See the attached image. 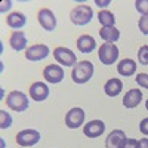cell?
<instances>
[{
    "label": "cell",
    "instance_id": "cell-31",
    "mask_svg": "<svg viewBox=\"0 0 148 148\" xmlns=\"http://www.w3.org/2000/svg\"><path fill=\"white\" fill-rule=\"evenodd\" d=\"M111 2H110V0H105V2H101V0H96V2H95V5L96 6H99V8H105V6H108Z\"/></svg>",
    "mask_w": 148,
    "mask_h": 148
},
{
    "label": "cell",
    "instance_id": "cell-25",
    "mask_svg": "<svg viewBox=\"0 0 148 148\" xmlns=\"http://www.w3.org/2000/svg\"><path fill=\"white\" fill-rule=\"evenodd\" d=\"M135 80H136V84L141 86L142 89H148V74L147 73H138Z\"/></svg>",
    "mask_w": 148,
    "mask_h": 148
},
{
    "label": "cell",
    "instance_id": "cell-12",
    "mask_svg": "<svg viewBox=\"0 0 148 148\" xmlns=\"http://www.w3.org/2000/svg\"><path fill=\"white\" fill-rule=\"evenodd\" d=\"M105 132V123L102 120H90L83 126V133L88 138H98L104 135Z\"/></svg>",
    "mask_w": 148,
    "mask_h": 148
},
{
    "label": "cell",
    "instance_id": "cell-19",
    "mask_svg": "<svg viewBox=\"0 0 148 148\" xmlns=\"http://www.w3.org/2000/svg\"><path fill=\"white\" fill-rule=\"evenodd\" d=\"M6 24H8V27L14 28V31H16L27 24V16L24 15L22 12H18V10L12 12V14H9L6 16Z\"/></svg>",
    "mask_w": 148,
    "mask_h": 148
},
{
    "label": "cell",
    "instance_id": "cell-8",
    "mask_svg": "<svg viewBox=\"0 0 148 148\" xmlns=\"http://www.w3.org/2000/svg\"><path fill=\"white\" fill-rule=\"evenodd\" d=\"M84 119H86L84 110L80 107H74L65 114V126L68 129H79L84 123Z\"/></svg>",
    "mask_w": 148,
    "mask_h": 148
},
{
    "label": "cell",
    "instance_id": "cell-21",
    "mask_svg": "<svg viewBox=\"0 0 148 148\" xmlns=\"http://www.w3.org/2000/svg\"><path fill=\"white\" fill-rule=\"evenodd\" d=\"M98 21H99V24L102 27H114L116 16H114L113 12L102 9V10H99V14H98Z\"/></svg>",
    "mask_w": 148,
    "mask_h": 148
},
{
    "label": "cell",
    "instance_id": "cell-3",
    "mask_svg": "<svg viewBox=\"0 0 148 148\" xmlns=\"http://www.w3.org/2000/svg\"><path fill=\"white\" fill-rule=\"evenodd\" d=\"M6 105L12 110V111H16V113H24L27 111L30 107V101H28V96L21 92V90H12L9 92V95L6 96Z\"/></svg>",
    "mask_w": 148,
    "mask_h": 148
},
{
    "label": "cell",
    "instance_id": "cell-11",
    "mask_svg": "<svg viewBox=\"0 0 148 148\" xmlns=\"http://www.w3.org/2000/svg\"><path fill=\"white\" fill-rule=\"evenodd\" d=\"M28 90H30V98L36 102H43L49 96V86L43 82H34Z\"/></svg>",
    "mask_w": 148,
    "mask_h": 148
},
{
    "label": "cell",
    "instance_id": "cell-15",
    "mask_svg": "<svg viewBox=\"0 0 148 148\" xmlns=\"http://www.w3.org/2000/svg\"><path fill=\"white\" fill-rule=\"evenodd\" d=\"M142 101V92L141 89H130L125 93V98H123V105L127 110H132L135 107H138Z\"/></svg>",
    "mask_w": 148,
    "mask_h": 148
},
{
    "label": "cell",
    "instance_id": "cell-28",
    "mask_svg": "<svg viewBox=\"0 0 148 148\" xmlns=\"http://www.w3.org/2000/svg\"><path fill=\"white\" fill-rule=\"evenodd\" d=\"M139 130L142 135H145V136H148V117L142 119L141 123H139Z\"/></svg>",
    "mask_w": 148,
    "mask_h": 148
},
{
    "label": "cell",
    "instance_id": "cell-1",
    "mask_svg": "<svg viewBox=\"0 0 148 148\" xmlns=\"http://www.w3.org/2000/svg\"><path fill=\"white\" fill-rule=\"evenodd\" d=\"M93 73L95 68L90 61H79L71 70V79L77 84H84L93 77Z\"/></svg>",
    "mask_w": 148,
    "mask_h": 148
},
{
    "label": "cell",
    "instance_id": "cell-29",
    "mask_svg": "<svg viewBox=\"0 0 148 148\" xmlns=\"http://www.w3.org/2000/svg\"><path fill=\"white\" fill-rule=\"evenodd\" d=\"M12 8V2L10 0H5V2H2V8H0V10H2V14L6 10H9Z\"/></svg>",
    "mask_w": 148,
    "mask_h": 148
},
{
    "label": "cell",
    "instance_id": "cell-4",
    "mask_svg": "<svg viewBox=\"0 0 148 148\" xmlns=\"http://www.w3.org/2000/svg\"><path fill=\"white\" fill-rule=\"evenodd\" d=\"M119 47L113 43H102L98 51V58L102 65H113L119 59Z\"/></svg>",
    "mask_w": 148,
    "mask_h": 148
},
{
    "label": "cell",
    "instance_id": "cell-32",
    "mask_svg": "<svg viewBox=\"0 0 148 148\" xmlns=\"http://www.w3.org/2000/svg\"><path fill=\"white\" fill-rule=\"evenodd\" d=\"M145 108H147V110H148V99H147V101H145Z\"/></svg>",
    "mask_w": 148,
    "mask_h": 148
},
{
    "label": "cell",
    "instance_id": "cell-13",
    "mask_svg": "<svg viewBox=\"0 0 148 148\" xmlns=\"http://www.w3.org/2000/svg\"><path fill=\"white\" fill-rule=\"evenodd\" d=\"M9 45L10 47L16 52H21V51H27V45H28V40L24 31L21 30H16V31H12L10 36H9Z\"/></svg>",
    "mask_w": 148,
    "mask_h": 148
},
{
    "label": "cell",
    "instance_id": "cell-9",
    "mask_svg": "<svg viewBox=\"0 0 148 148\" xmlns=\"http://www.w3.org/2000/svg\"><path fill=\"white\" fill-rule=\"evenodd\" d=\"M65 77V71L61 65L56 64H51V65H46L43 68V79L47 83H52V84H58L64 80Z\"/></svg>",
    "mask_w": 148,
    "mask_h": 148
},
{
    "label": "cell",
    "instance_id": "cell-30",
    "mask_svg": "<svg viewBox=\"0 0 148 148\" xmlns=\"http://www.w3.org/2000/svg\"><path fill=\"white\" fill-rule=\"evenodd\" d=\"M138 148H148V138H141Z\"/></svg>",
    "mask_w": 148,
    "mask_h": 148
},
{
    "label": "cell",
    "instance_id": "cell-7",
    "mask_svg": "<svg viewBox=\"0 0 148 148\" xmlns=\"http://www.w3.org/2000/svg\"><path fill=\"white\" fill-rule=\"evenodd\" d=\"M51 49L45 43H37V45H31L30 47H27L25 51V58L31 62H37V61H43L49 56Z\"/></svg>",
    "mask_w": 148,
    "mask_h": 148
},
{
    "label": "cell",
    "instance_id": "cell-6",
    "mask_svg": "<svg viewBox=\"0 0 148 148\" xmlns=\"http://www.w3.org/2000/svg\"><path fill=\"white\" fill-rule=\"evenodd\" d=\"M40 139H42V135L36 129H24V130L18 132L15 136L16 144L21 147H33L36 144H39Z\"/></svg>",
    "mask_w": 148,
    "mask_h": 148
},
{
    "label": "cell",
    "instance_id": "cell-23",
    "mask_svg": "<svg viewBox=\"0 0 148 148\" xmlns=\"http://www.w3.org/2000/svg\"><path fill=\"white\" fill-rule=\"evenodd\" d=\"M138 61L141 65H148V45H144L138 51Z\"/></svg>",
    "mask_w": 148,
    "mask_h": 148
},
{
    "label": "cell",
    "instance_id": "cell-27",
    "mask_svg": "<svg viewBox=\"0 0 148 148\" xmlns=\"http://www.w3.org/2000/svg\"><path fill=\"white\" fill-rule=\"evenodd\" d=\"M138 147H139V141L133 139V138H126L121 145V148H138Z\"/></svg>",
    "mask_w": 148,
    "mask_h": 148
},
{
    "label": "cell",
    "instance_id": "cell-26",
    "mask_svg": "<svg viewBox=\"0 0 148 148\" xmlns=\"http://www.w3.org/2000/svg\"><path fill=\"white\" fill-rule=\"evenodd\" d=\"M138 28L144 36H148V16H141L138 21Z\"/></svg>",
    "mask_w": 148,
    "mask_h": 148
},
{
    "label": "cell",
    "instance_id": "cell-16",
    "mask_svg": "<svg viewBox=\"0 0 148 148\" xmlns=\"http://www.w3.org/2000/svg\"><path fill=\"white\" fill-rule=\"evenodd\" d=\"M76 45H77L79 52H82V53H92L96 49V42L89 34H82L77 39Z\"/></svg>",
    "mask_w": 148,
    "mask_h": 148
},
{
    "label": "cell",
    "instance_id": "cell-2",
    "mask_svg": "<svg viewBox=\"0 0 148 148\" xmlns=\"http://www.w3.org/2000/svg\"><path fill=\"white\" fill-rule=\"evenodd\" d=\"M92 18H93V9L89 5H77L70 12V19L77 27L88 25L92 21Z\"/></svg>",
    "mask_w": 148,
    "mask_h": 148
},
{
    "label": "cell",
    "instance_id": "cell-20",
    "mask_svg": "<svg viewBox=\"0 0 148 148\" xmlns=\"http://www.w3.org/2000/svg\"><path fill=\"white\" fill-rule=\"evenodd\" d=\"M99 36L105 43H113L120 39V30L116 27H102L99 30Z\"/></svg>",
    "mask_w": 148,
    "mask_h": 148
},
{
    "label": "cell",
    "instance_id": "cell-14",
    "mask_svg": "<svg viewBox=\"0 0 148 148\" xmlns=\"http://www.w3.org/2000/svg\"><path fill=\"white\" fill-rule=\"evenodd\" d=\"M127 136L123 130H120V129L111 130L108 133V136L105 138V148H121Z\"/></svg>",
    "mask_w": 148,
    "mask_h": 148
},
{
    "label": "cell",
    "instance_id": "cell-22",
    "mask_svg": "<svg viewBox=\"0 0 148 148\" xmlns=\"http://www.w3.org/2000/svg\"><path fill=\"white\" fill-rule=\"evenodd\" d=\"M12 126V117L5 110H0V129H9Z\"/></svg>",
    "mask_w": 148,
    "mask_h": 148
},
{
    "label": "cell",
    "instance_id": "cell-17",
    "mask_svg": "<svg viewBox=\"0 0 148 148\" xmlns=\"http://www.w3.org/2000/svg\"><path fill=\"white\" fill-rule=\"evenodd\" d=\"M136 62H135L133 59L130 58H125V59H121L119 61V64H117V73L120 74V76L123 77H132L135 73H136Z\"/></svg>",
    "mask_w": 148,
    "mask_h": 148
},
{
    "label": "cell",
    "instance_id": "cell-24",
    "mask_svg": "<svg viewBox=\"0 0 148 148\" xmlns=\"http://www.w3.org/2000/svg\"><path fill=\"white\" fill-rule=\"evenodd\" d=\"M135 9L142 16H148V0H136L135 2Z\"/></svg>",
    "mask_w": 148,
    "mask_h": 148
},
{
    "label": "cell",
    "instance_id": "cell-18",
    "mask_svg": "<svg viewBox=\"0 0 148 148\" xmlns=\"http://www.w3.org/2000/svg\"><path fill=\"white\" fill-rule=\"evenodd\" d=\"M123 90V82L117 77H113V79H110L105 82L104 84V92L107 96H111V98H116L121 93Z\"/></svg>",
    "mask_w": 148,
    "mask_h": 148
},
{
    "label": "cell",
    "instance_id": "cell-5",
    "mask_svg": "<svg viewBox=\"0 0 148 148\" xmlns=\"http://www.w3.org/2000/svg\"><path fill=\"white\" fill-rule=\"evenodd\" d=\"M53 58L56 59V62L59 65L64 67H74L77 64V56L71 49L64 47V46H58L53 49Z\"/></svg>",
    "mask_w": 148,
    "mask_h": 148
},
{
    "label": "cell",
    "instance_id": "cell-10",
    "mask_svg": "<svg viewBox=\"0 0 148 148\" xmlns=\"http://www.w3.org/2000/svg\"><path fill=\"white\" fill-rule=\"evenodd\" d=\"M37 21H39V24L42 25V28L45 31H53L56 28V24H58L55 14L47 8H42L39 10V14H37Z\"/></svg>",
    "mask_w": 148,
    "mask_h": 148
}]
</instances>
